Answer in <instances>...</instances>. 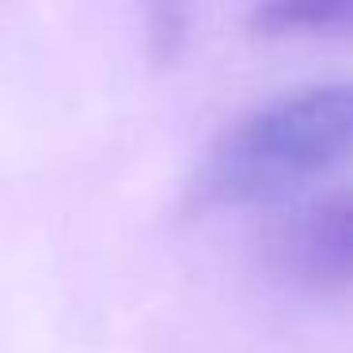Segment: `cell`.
I'll list each match as a JSON object with an SVG mask.
<instances>
[{
	"mask_svg": "<svg viewBox=\"0 0 353 353\" xmlns=\"http://www.w3.org/2000/svg\"><path fill=\"white\" fill-rule=\"evenodd\" d=\"M353 160V80L281 95L221 133L201 156L186 209L274 201Z\"/></svg>",
	"mask_w": 353,
	"mask_h": 353,
	"instance_id": "cell-1",
	"label": "cell"
},
{
	"mask_svg": "<svg viewBox=\"0 0 353 353\" xmlns=\"http://www.w3.org/2000/svg\"><path fill=\"white\" fill-rule=\"evenodd\" d=\"M270 274L300 292L353 289V190L315 198L277 216L262 243Z\"/></svg>",
	"mask_w": 353,
	"mask_h": 353,
	"instance_id": "cell-2",
	"label": "cell"
},
{
	"mask_svg": "<svg viewBox=\"0 0 353 353\" xmlns=\"http://www.w3.org/2000/svg\"><path fill=\"white\" fill-rule=\"evenodd\" d=\"M251 31L262 34V39L350 34L353 0H259L251 12Z\"/></svg>",
	"mask_w": 353,
	"mask_h": 353,
	"instance_id": "cell-3",
	"label": "cell"
},
{
	"mask_svg": "<svg viewBox=\"0 0 353 353\" xmlns=\"http://www.w3.org/2000/svg\"><path fill=\"white\" fill-rule=\"evenodd\" d=\"M148 19V50L156 65H171L186 42L190 27V4L186 0H145Z\"/></svg>",
	"mask_w": 353,
	"mask_h": 353,
	"instance_id": "cell-4",
	"label": "cell"
}]
</instances>
